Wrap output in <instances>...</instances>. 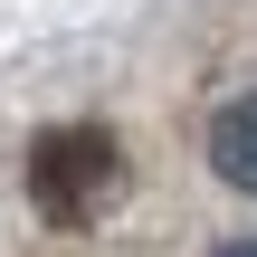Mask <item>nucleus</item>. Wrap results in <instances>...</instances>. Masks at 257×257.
I'll use <instances>...</instances> for the list:
<instances>
[{"label": "nucleus", "mask_w": 257, "mask_h": 257, "mask_svg": "<svg viewBox=\"0 0 257 257\" xmlns=\"http://www.w3.org/2000/svg\"><path fill=\"white\" fill-rule=\"evenodd\" d=\"M114 181H124V162H114V134H95V124H67V134H48V143L29 153V200H38V219H57V229L95 219Z\"/></svg>", "instance_id": "1"}, {"label": "nucleus", "mask_w": 257, "mask_h": 257, "mask_svg": "<svg viewBox=\"0 0 257 257\" xmlns=\"http://www.w3.org/2000/svg\"><path fill=\"white\" fill-rule=\"evenodd\" d=\"M210 172H219L229 191H257V95L219 105V124H210Z\"/></svg>", "instance_id": "2"}, {"label": "nucleus", "mask_w": 257, "mask_h": 257, "mask_svg": "<svg viewBox=\"0 0 257 257\" xmlns=\"http://www.w3.org/2000/svg\"><path fill=\"white\" fill-rule=\"evenodd\" d=\"M219 257H257V238H229V248H219Z\"/></svg>", "instance_id": "3"}]
</instances>
